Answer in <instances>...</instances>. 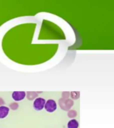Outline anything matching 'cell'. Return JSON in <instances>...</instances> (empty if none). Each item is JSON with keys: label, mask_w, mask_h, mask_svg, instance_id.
Listing matches in <instances>:
<instances>
[{"label": "cell", "mask_w": 114, "mask_h": 128, "mask_svg": "<svg viewBox=\"0 0 114 128\" xmlns=\"http://www.w3.org/2000/svg\"><path fill=\"white\" fill-rule=\"evenodd\" d=\"M38 94L36 92H28L26 93V98H28V100L32 101V100H36L38 98Z\"/></svg>", "instance_id": "6"}, {"label": "cell", "mask_w": 114, "mask_h": 128, "mask_svg": "<svg viewBox=\"0 0 114 128\" xmlns=\"http://www.w3.org/2000/svg\"><path fill=\"white\" fill-rule=\"evenodd\" d=\"M58 104L62 110H63L64 111H69L72 108V107H73L74 102L72 99L60 98L58 101Z\"/></svg>", "instance_id": "1"}, {"label": "cell", "mask_w": 114, "mask_h": 128, "mask_svg": "<svg viewBox=\"0 0 114 128\" xmlns=\"http://www.w3.org/2000/svg\"><path fill=\"white\" fill-rule=\"evenodd\" d=\"M46 100L42 98H37L34 100V110L36 111H41L44 108V106L46 104Z\"/></svg>", "instance_id": "2"}, {"label": "cell", "mask_w": 114, "mask_h": 128, "mask_svg": "<svg viewBox=\"0 0 114 128\" xmlns=\"http://www.w3.org/2000/svg\"><path fill=\"white\" fill-rule=\"evenodd\" d=\"M78 116V113L76 112V110H69L68 112V118H71V119H73V118H76V116Z\"/></svg>", "instance_id": "9"}, {"label": "cell", "mask_w": 114, "mask_h": 128, "mask_svg": "<svg viewBox=\"0 0 114 128\" xmlns=\"http://www.w3.org/2000/svg\"><path fill=\"white\" fill-rule=\"evenodd\" d=\"M78 127H79V122L75 119H72L68 122V128H78Z\"/></svg>", "instance_id": "7"}, {"label": "cell", "mask_w": 114, "mask_h": 128, "mask_svg": "<svg viewBox=\"0 0 114 128\" xmlns=\"http://www.w3.org/2000/svg\"><path fill=\"white\" fill-rule=\"evenodd\" d=\"M10 108L6 106H0V119H4L8 116Z\"/></svg>", "instance_id": "5"}, {"label": "cell", "mask_w": 114, "mask_h": 128, "mask_svg": "<svg viewBox=\"0 0 114 128\" xmlns=\"http://www.w3.org/2000/svg\"><path fill=\"white\" fill-rule=\"evenodd\" d=\"M45 110L49 113H53L57 110V104L54 100H48L44 106Z\"/></svg>", "instance_id": "3"}, {"label": "cell", "mask_w": 114, "mask_h": 128, "mask_svg": "<svg viewBox=\"0 0 114 128\" xmlns=\"http://www.w3.org/2000/svg\"><path fill=\"white\" fill-rule=\"evenodd\" d=\"M26 93L25 92H14L12 94V98L16 102L22 101L26 98Z\"/></svg>", "instance_id": "4"}, {"label": "cell", "mask_w": 114, "mask_h": 128, "mask_svg": "<svg viewBox=\"0 0 114 128\" xmlns=\"http://www.w3.org/2000/svg\"><path fill=\"white\" fill-rule=\"evenodd\" d=\"M9 107L11 110H17L19 108V104L16 102H14V103H12V104H10Z\"/></svg>", "instance_id": "10"}, {"label": "cell", "mask_w": 114, "mask_h": 128, "mask_svg": "<svg viewBox=\"0 0 114 128\" xmlns=\"http://www.w3.org/2000/svg\"><path fill=\"white\" fill-rule=\"evenodd\" d=\"M70 97L72 98V100H78L80 97V92H70Z\"/></svg>", "instance_id": "8"}, {"label": "cell", "mask_w": 114, "mask_h": 128, "mask_svg": "<svg viewBox=\"0 0 114 128\" xmlns=\"http://www.w3.org/2000/svg\"><path fill=\"white\" fill-rule=\"evenodd\" d=\"M5 104V102H4V99L0 98V106H3Z\"/></svg>", "instance_id": "12"}, {"label": "cell", "mask_w": 114, "mask_h": 128, "mask_svg": "<svg viewBox=\"0 0 114 128\" xmlns=\"http://www.w3.org/2000/svg\"><path fill=\"white\" fill-rule=\"evenodd\" d=\"M62 98L64 99H68L70 97V92H64L62 94Z\"/></svg>", "instance_id": "11"}]
</instances>
